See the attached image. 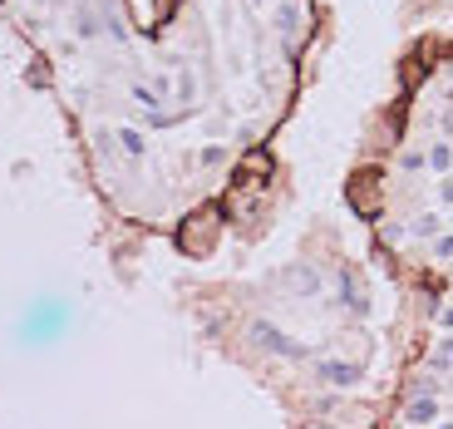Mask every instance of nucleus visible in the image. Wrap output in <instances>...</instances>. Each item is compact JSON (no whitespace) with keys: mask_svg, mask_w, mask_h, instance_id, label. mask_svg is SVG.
<instances>
[{"mask_svg":"<svg viewBox=\"0 0 453 429\" xmlns=\"http://www.w3.org/2000/svg\"><path fill=\"white\" fill-rule=\"evenodd\" d=\"M217 237H222V212H217V207H197V212H188V218L178 222V247H183V257H212Z\"/></svg>","mask_w":453,"mask_h":429,"instance_id":"f257e3e1","label":"nucleus"},{"mask_svg":"<svg viewBox=\"0 0 453 429\" xmlns=\"http://www.w3.org/2000/svg\"><path fill=\"white\" fill-rule=\"evenodd\" d=\"M350 202H355L360 218H379V173H374V168H370V173H355Z\"/></svg>","mask_w":453,"mask_h":429,"instance_id":"f03ea898","label":"nucleus"},{"mask_svg":"<svg viewBox=\"0 0 453 429\" xmlns=\"http://www.w3.org/2000/svg\"><path fill=\"white\" fill-rule=\"evenodd\" d=\"M252 341H256L261 350H276V355H306L296 341H286V336H281V331L271 326V321H252Z\"/></svg>","mask_w":453,"mask_h":429,"instance_id":"7ed1b4c3","label":"nucleus"},{"mask_svg":"<svg viewBox=\"0 0 453 429\" xmlns=\"http://www.w3.org/2000/svg\"><path fill=\"white\" fill-rule=\"evenodd\" d=\"M315 375H320L325 385H340V390H345V385H360V365H345V360H320Z\"/></svg>","mask_w":453,"mask_h":429,"instance_id":"20e7f679","label":"nucleus"},{"mask_svg":"<svg viewBox=\"0 0 453 429\" xmlns=\"http://www.w3.org/2000/svg\"><path fill=\"white\" fill-rule=\"evenodd\" d=\"M340 291H345L340 301H345V306H350L355 316H365V311H370V301H365V286H360V282H355L350 272H340Z\"/></svg>","mask_w":453,"mask_h":429,"instance_id":"39448f33","label":"nucleus"},{"mask_svg":"<svg viewBox=\"0 0 453 429\" xmlns=\"http://www.w3.org/2000/svg\"><path fill=\"white\" fill-rule=\"evenodd\" d=\"M404 419H409V424H434V419H438V405L419 395V400H409V410H404Z\"/></svg>","mask_w":453,"mask_h":429,"instance_id":"423d86ee","label":"nucleus"},{"mask_svg":"<svg viewBox=\"0 0 453 429\" xmlns=\"http://www.w3.org/2000/svg\"><path fill=\"white\" fill-rule=\"evenodd\" d=\"M429 163H434V168H448V163H453V148H448V143H438V148L429 153Z\"/></svg>","mask_w":453,"mask_h":429,"instance_id":"0eeeda50","label":"nucleus"},{"mask_svg":"<svg viewBox=\"0 0 453 429\" xmlns=\"http://www.w3.org/2000/svg\"><path fill=\"white\" fill-rule=\"evenodd\" d=\"M119 138H124V148H129V153H133V158H138V153H143V133H133V129H124V133H119Z\"/></svg>","mask_w":453,"mask_h":429,"instance_id":"6e6552de","label":"nucleus"},{"mask_svg":"<svg viewBox=\"0 0 453 429\" xmlns=\"http://www.w3.org/2000/svg\"><path fill=\"white\" fill-rule=\"evenodd\" d=\"M173 6H178V0H158V20H167V15H173Z\"/></svg>","mask_w":453,"mask_h":429,"instance_id":"1a4fd4ad","label":"nucleus"},{"mask_svg":"<svg viewBox=\"0 0 453 429\" xmlns=\"http://www.w3.org/2000/svg\"><path fill=\"white\" fill-rule=\"evenodd\" d=\"M438 257H453V237H443V242H438Z\"/></svg>","mask_w":453,"mask_h":429,"instance_id":"9d476101","label":"nucleus"},{"mask_svg":"<svg viewBox=\"0 0 453 429\" xmlns=\"http://www.w3.org/2000/svg\"><path fill=\"white\" fill-rule=\"evenodd\" d=\"M443 202H453V183H443Z\"/></svg>","mask_w":453,"mask_h":429,"instance_id":"9b49d317","label":"nucleus"},{"mask_svg":"<svg viewBox=\"0 0 453 429\" xmlns=\"http://www.w3.org/2000/svg\"><path fill=\"white\" fill-rule=\"evenodd\" d=\"M443 360H453V341H448V346H443Z\"/></svg>","mask_w":453,"mask_h":429,"instance_id":"f8f14e48","label":"nucleus"}]
</instances>
